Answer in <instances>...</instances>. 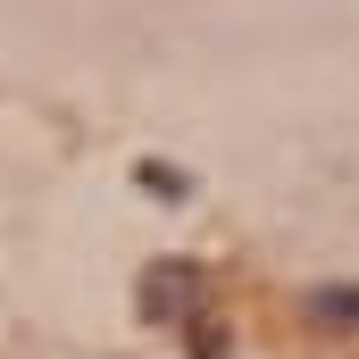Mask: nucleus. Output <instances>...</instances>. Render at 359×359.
Wrapping results in <instances>:
<instances>
[{
	"label": "nucleus",
	"instance_id": "obj_1",
	"mask_svg": "<svg viewBox=\"0 0 359 359\" xmlns=\"http://www.w3.org/2000/svg\"><path fill=\"white\" fill-rule=\"evenodd\" d=\"M201 268L192 259H159V268L142 276V318H159V326H192L201 309Z\"/></svg>",
	"mask_w": 359,
	"mask_h": 359
},
{
	"label": "nucleus",
	"instance_id": "obj_2",
	"mask_svg": "<svg viewBox=\"0 0 359 359\" xmlns=\"http://www.w3.org/2000/svg\"><path fill=\"white\" fill-rule=\"evenodd\" d=\"M309 309H318V318H351V326H359V292H351V284H326V292H309Z\"/></svg>",
	"mask_w": 359,
	"mask_h": 359
},
{
	"label": "nucleus",
	"instance_id": "obj_3",
	"mask_svg": "<svg viewBox=\"0 0 359 359\" xmlns=\"http://www.w3.org/2000/svg\"><path fill=\"white\" fill-rule=\"evenodd\" d=\"M142 184H151L159 201H184V168H159V159H151V168H142Z\"/></svg>",
	"mask_w": 359,
	"mask_h": 359
}]
</instances>
